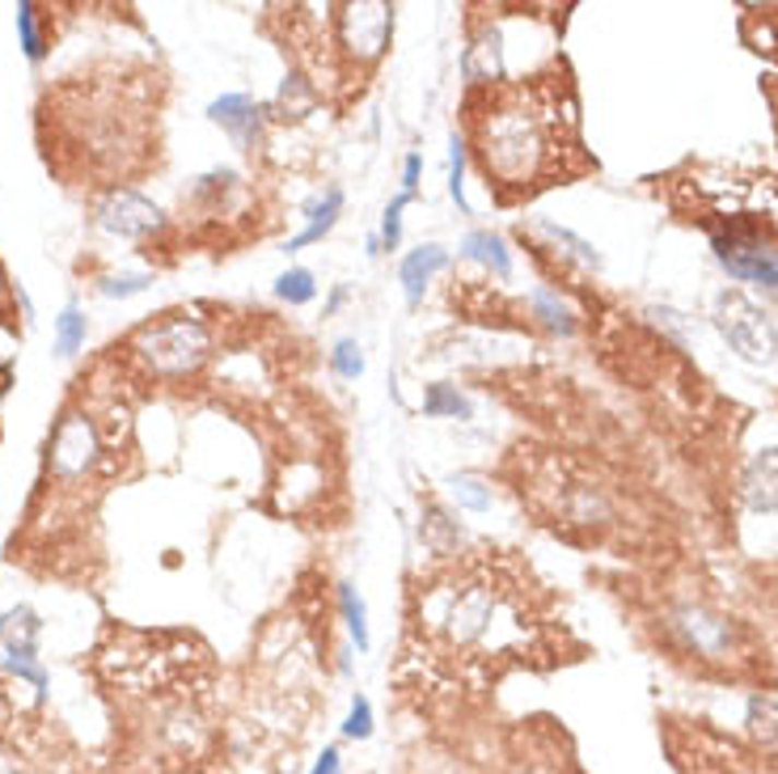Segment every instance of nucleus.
I'll return each instance as SVG.
<instances>
[{
    "label": "nucleus",
    "mask_w": 778,
    "mask_h": 774,
    "mask_svg": "<svg viewBox=\"0 0 778 774\" xmlns=\"http://www.w3.org/2000/svg\"><path fill=\"white\" fill-rule=\"evenodd\" d=\"M571 81L551 68L533 81L483 85L465 97V128L486 187L499 199L546 191L580 169V115Z\"/></svg>",
    "instance_id": "obj_1"
},
{
    "label": "nucleus",
    "mask_w": 778,
    "mask_h": 774,
    "mask_svg": "<svg viewBox=\"0 0 778 774\" xmlns=\"http://www.w3.org/2000/svg\"><path fill=\"white\" fill-rule=\"evenodd\" d=\"M415 626L445 656L486 660V656H512L517 647H524L529 610L512 576H504L491 563H465L423 588Z\"/></svg>",
    "instance_id": "obj_2"
},
{
    "label": "nucleus",
    "mask_w": 778,
    "mask_h": 774,
    "mask_svg": "<svg viewBox=\"0 0 778 774\" xmlns=\"http://www.w3.org/2000/svg\"><path fill=\"white\" fill-rule=\"evenodd\" d=\"M0 774H85L81 753L34 703L26 707L0 681Z\"/></svg>",
    "instance_id": "obj_3"
},
{
    "label": "nucleus",
    "mask_w": 778,
    "mask_h": 774,
    "mask_svg": "<svg viewBox=\"0 0 778 774\" xmlns=\"http://www.w3.org/2000/svg\"><path fill=\"white\" fill-rule=\"evenodd\" d=\"M128 355L149 377H162V382L194 377L212 360V330L187 309L162 314V318L144 322L131 335Z\"/></svg>",
    "instance_id": "obj_4"
},
{
    "label": "nucleus",
    "mask_w": 778,
    "mask_h": 774,
    "mask_svg": "<svg viewBox=\"0 0 778 774\" xmlns=\"http://www.w3.org/2000/svg\"><path fill=\"white\" fill-rule=\"evenodd\" d=\"M715 326H719L723 343L741 355L745 364H762V368H766V364L778 360L775 318L741 289L719 292V301H715Z\"/></svg>",
    "instance_id": "obj_5"
},
{
    "label": "nucleus",
    "mask_w": 778,
    "mask_h": 774,
    "mask_svg": "<svg viewBox=\"0 0 778 774\" xmlns=\"http://www.w3.org/2000/svg\"><path fill=\"white\" fill-rule=\"evenodd\" d=\"M664 631L689 656H703V660H732L736 656V626H732V618L715 613L711 606L681 601L664 613Z\"/></svg>",
    "instance_id": "obj_6"
},
{
    "label": "nucleus",
    "mask_w": 778,
    "mask_h": 774,
    "mask_svg": "<svg viewBox=\"0 0 778 774\" xmlns=\"http://www.w3.org/2000/svg\"><path fill=\"white\" fill-rule=\"evenodd\" d=\"M102 461H106V445H102V432H97L94 415L68 411L64 420L56 423V436H51V449H47L51 474L60 483H81V479L94 474Z\"/></svg>",
    "instance_id": "obj_7"
},
{
    "label": "nucleus",
    "mask_w": 778,
    "mask_h": 774,
    "mask_svg": "<svg viewBox=\"0 0 778 774\" xmlns=\"http://www.w3.org/2000/svg\"><path fill=\"white\" fill-rule=\"evenodd\" d=\"M711 250L719 258V267L745 284H766L778 289V246H770L757 228H728V233H715Z\"/></svg>",
    "instance_id": "obj_8"
},
{
    "label": "nucleus",
    "mask_w": 778,
    "mask_h": 774,
    "mask_svg": "<svg viewBox=\"0 0 778 774\" xmlns=\"http://www.w3.org/2000/svg\"><path fill=\"white\" fill-rule=\"evenodd\" d=\"M389 31H393V9L381 0H364V4H347L339 17V43L347 47V56L359 64H373L389 47Z\"/></svg>",
    "instance_id": "obj_9"
},
{
    "label": "nucleus",
    "mask_w": 778,
    "mask_h": 774,
    "mask_svg": "<svg viewBox=\"0 0 778 774\" xmlns=\"http://www.w3.org/2000/svg\"><path fill=\"white\" fill-rule=\"evenodd\" d=\"M97 225L115 237H128V242H140L149 233H157L165 225L162 208L153 199H144L140 191L131 187H110L97 203Z\"/></svg>",
    "instance_id": "obj_10"
},
{
    "label": "nucleus",
    "mask_w": 778,
    "mask_h": 774,
    "mask_svg": "<svg viewBox=\"0 0 778 774\" xmlns=\"http://www.w3.org/2000/svg\"><path fill=\"white\" fill-rule=\"evenodd\" d=\"M212 124L221 131H228L241 149H255L262 140V106L250 94H221L208 106Z\"/></svg>",
    "instance_id": "obj_11"
},
{
    "label": "nucleus",
    "mask_w": 778,
    "mask_h": 774,
    "mask_svg": "<svg viewBox=\"0 0 778 774\" xmlns=\"http://www.w3.org/2000/svg\"><path fill=\"white\" fill-rule=\"evenodd\" d=\"M741 495L748 513H778V445L762 449L741 474Z\"/></svg>",
    "instance_id": "obj_12"
},
{
    "label": "nucleus",
    "mask_w": 778,
    "mask_h": 774,
    "mask_svg": "<svg viewBox=\"0 0 778 774\" xmlns=\"http://www.w3.org/2000/svg\"><path fill=\"white\" fill-rule=\"evenodd\" d=\"M445 267H449V250H445V246H436V242L415 246L411 255L402 258L398 280H402V292H406V305H423V292H427V284H432Z\"/></svg>",
    "instance_id": "obj_13"
},
{
    "label": "nucleus",
    "mask_w": 778,
    "mask_h": 774,
    "mask_svg": "<svg viewBox=\"0 0 778 774\" xmlns=\"http://www.w3.org/2000/svg\"><path fill=\"white\" fill-rule=\"evenodd\" d=\"M38 635H43V622L31 606H13V610L0 613V647L4 656H17V660H34L38 656Z\"/></svg>",
    "instance_id": "obj_14"
},
{
    "label": "nucleus",
    "mask_w": 778,
    "mask_h": 774,
    "mask_svg": "<svg viewBox=\"0 0 778 774\" xmlns=\"http://www.w3.org/2000/svg\"><path fill=\"white\" fill-rule=\"evenodd\" d=\"M339 212H343V191H339V187H326V191L305 208V228H300L296 237H288V255L292 250H305V246H318L326 233L334 228Z\"/></svg>",
    "instance_id": "obj_15"
},
{
    "label": "nucleus",
    "mask_w": 778,
    "mask_h": 774,
    "mask_svg": "<svg viewBox=\"0 0 778 774\" xmlns=\"http://www.w3.org/2000/svg\"><path fill=\"white\" fill-rule=\"evenodd\" d=\"M461 255L470 258V262H479V267H486L495 280H508V275H512V250H508V242H504L499 233H491V228L465 233V237H461Z\"/></svg>",
    "instance_id": "obj_16"
},
{
    "label": "nucleus",
    "mask_w": 778,
    "mask_h": 774,
    "mask_svg": "<svg viewBox=\"0 0 778 774\" xmlns=\"http://www.w3.org/2000/svg\"><path fill=\"white\" fill-rule=\"evenodd\" d=\"M745 724L753 732V741L762 744V753L778 758V703L766 694H753L745 707Z\"/></svg>",
    "instance_id": "obj_17"
},
{
    "label": "nucleus",
    "mask_w": 778,
    "mask_h": 774,
    "mask_svg": "<svg viewBox=\"0 0 778 774\" xmlns=\"http://www.w3.org/2000/svg\"><path fill=\"white\" fill-rule=\"evenodd\" d=\"M423 415H432V420H474V402L449 382H436L423 394Z\"/></svg>",
    "instance_id": "obj_18"
},
{
    "label": "nucleus",
    "mask_w": 778,
    "mask_h": 774,
    "mask_svg": "<svg viewBox=\"0 0 778 774\" xmlns=\"http://www.w3.org/2000/svg\"><path fill=\"white\" fill-rule=\"evenodd\" d=\"M529 305H533V318H542V322L551 326L554 335H576V314H571V305L558 296L554 289H533L529 292Z\"/></svg>",
    "instance_id": "obj_19"
},
{
    "label": "nucleus",
    "mask_w": 778,
    "mask_h": 774,
    "mask_svg": "<svg viewBox=\"0 0 778 774\" xmlns=\"http://www.w3.org/2000/svg\"><path fill=\"white\" fill-rule=\"evenodd\" d=\"M538 233L546 237V242H554V246H563V255L576 258L580 267H588V271H601V255H597V246L592 242H584V237H576L571 228L554 225V221H538Z\"/></svg>",
    "instance_id": "obj_20"
},
{
    "label": "nucleus",
    "mask_w": 778,
    "mask_h": 774,
    "mask_svg": "<svg viewBox=\"0 0 778 774\" xmlns=\"http://www.w3.org/2000/svg\"><path fill=\"white\" fill-rule=\"evenodd\" d=\"M339 613H343V622H347L352 644H356L359 652H368V644H373V635H368V606H364L356 584H339Z\"/></svg>",
    "instance_id": "obj_21"
},
{
    "label": "nucleus",
    "mask_w": 778,
    "mask_h": 774,
    "mask_svg": "<svg viewBox=\"0 0 778 774\" xmlns=\"http://www.w3.org/2000/svg\"><path fill=\"white\" fill-rule=\"evenodd\" d=\"M449 495H453L457 508H465V513H486L491 508V486L479 479V474H453L449 479Z\"/></svg>",
    "instance_id": "obj_22"
},
{
    "label": "nucleus",
    "mask_w": 778,
    "mask_h": 774,
    "mask_svg": "<svg viewBox=\"0 0 778 774\" xmlns=\"http://www.w3.org/2000/svg\"><path fill=\"white\" fill-rule=\"evenodd\" d=\"M275 296H280L284 305H309V301L318 296V280H314V271H305V267H288V271L275 280Z\"/></svg>",
    "instance_id": "obj_23"
},
{
    "label": "nucleus",
    "mask_w": 778,
    "mask_h": 774,
    "mask_svg": "<svg viewBox=\"0 0 778 774\" xmlns=\"http://www.w3.org/2000/svg\"><path fill=\"white\" fill-rule=\"evenodd\" d=\"M85 330H90L85 314H81L76 305H68L64 314L56 318V352H60V355H76L81 348H85Z\"/></svg>",
    "instance_id": "obj_24"
},
{
    "label": "nucleus",
    "mask_w": 778,
    "mask_h": 774,
    "mask_svg": "<svg viewBox=\"0 0 778 774\" xmlns=\"http://www.w3.org/2000/svg\"><path fill=\"white\" fill-rule=\"evenodd\" d=\"M465 140L461 136H449V195H453V203L461 212H470V199H465Z\"/></svg>",
    "instance_id": "obj_25"
},
{
    "label": "nucleus",
    "mask_w": 778,
    "mask_h": 774,
    "mask_svg": "<svg viewBox=\"0 0 778 774\" xmlns=\"http://www.w3.org/2000/svg\"><path fill=\"white\" fill-rule=\"evenodd\" d=\"M17 34H22L26 60L38 64V60L47 56V43H43V34H38V9H34V4H17Z\"/></svg>",
    "instance_id": "obj_26"
},
{
    "label": "nucleus",
    "mask_w": 778,
    "mask_h": 774,
    "mask_svg": "<svg viewBox=\"0 0 778 774\" xmlns=\"http://www.w3.org/2000/svg\"><path fill=\"white\" fill-rule=\"evenodd\" d=\"M330 368H334L343 382H356L359 373H364V352H359L356 339H339V343H334V352H330Z\"/></svg>",
    "instance_id": "obj_27"
},
{
    "label": "nucleus",
    "mask_w": 778,
    "mask_h": 774,
    "mask_svg": "<svg viewBox=\"0 0 778 774\" xmlns=\"http://www.w3.org/2000/svg\"><path fill=\"white\" fill-rule=\"evenodd\" d=\"M373 728H377V724H373V703H368L364 694H356L352 707H347V719H343V737H347V741H368Z\"/></svg>",
    "instance_id": "obj_28"
},
{
    "label": "nucleus",
    "mask_w": 778,
    "mask_h": 774,
    "mask_svg": "<svg viewBox=\"0 0 778 774\" xmlns=\"http://www.w3.org/2000/svg\"><path fill=\"white\" fill-rule=\"evenodd\" d=\"M406 203H411V195H393L386 208V216H381V246L386 250H398V242H402V212H406Z\"/></svg>",
    "instance_id": "obj_29"
},
{
    "label": "nucleus",
    "mask_w": 778,
    "mask_h": 774,
    "mask_svg": "<svg viewBox=\"0 0 778 774\" xmlns=\"http://www.w3.org/2000/svg\"><path fill=\"white\" fill-rule=\"evenodd\" d=\"M153 284V275H110L106 284H102V292L106 296H135V292H144Z\"/></svg>",
    "instance_id": "obj_30"
},
{
    "label": "nucleus",
    "mask_w": 778,
    "mask_h": 774,
    "mask_svg": "<svg viewBox=\"0 0 778 774\" xmlns=\"http://www.w3.org/2000/svg\"><path fill=\"white\" fill-rule=\"evenodd\" d=\"M309 774H343V753H339L334 744H326L322 753L314 758V766H309Z\"/></svg>",
    "instance_id": "obj_31"
},
{
    "label": "nucleus",
    "mask_w": 778,
    "mask_h": 774,
    "mask_svg": "<svg viewBox=\"0 0 778 774\" xmlns=\"http://www.w3.org/2000/svg\"><path fill=\"white\" fill-rule=\"evenodd\" d=\"M420 174H423V157L420 153H411V157L402 162V195L415 199V191H420Z\"/></svg>",
    "instance_id": "obj_32"
},
{
    "label": "nucleus",
    "mask_w": 778,
    "mask_h": 774,
    "mask_svg": "<svg viewBox=\"0 0 778 774\" xmlns=\"http://www.w3.org/2000/svg\"><path fill=\"white\" fill-rule=\"evenodd\" d=\"M9 305H13V289H9V275L0 267V322H9Z\"/></svg>",
    "instance_id": "obj_33"
},
{
    "label": "nucleus",
    "mask_w": 778,
    "mask_h": 774,
    "mask_svg": "<svg viewBox=\"0 0 778 774\" xmlns=\"http://www.w3.org/2000/svg\"><path fill=\"white\" fill-rule=\"evenodd\" d=\"M775 31H778V22H775Z\"/></svg>",
    "instance_id": "obj_34"
}]
</instances>
